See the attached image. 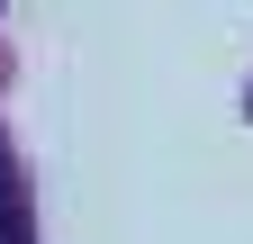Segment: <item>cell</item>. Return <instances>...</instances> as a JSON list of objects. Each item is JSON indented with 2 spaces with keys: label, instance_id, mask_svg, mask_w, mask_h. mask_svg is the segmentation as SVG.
Returning a JSON list of instances; mask_svg holds the SVG:
<instances>
[{
  "label": "cell",
  "instance_id": "1",
  "mask_svg": "<svg viewBox=\"0 0 253 244\" xmlns=\"http://www.w3.org/2000/svg\"><path fill=\"white\" fill-rule=\"evenodd\" d=\"M0 244H9V226H0Z\"/></svg>",
  "mask_w": 253,
  "mask_h": 244
}]
</instances>
